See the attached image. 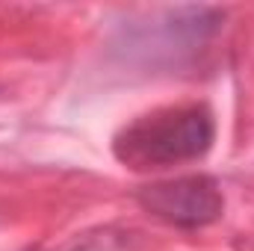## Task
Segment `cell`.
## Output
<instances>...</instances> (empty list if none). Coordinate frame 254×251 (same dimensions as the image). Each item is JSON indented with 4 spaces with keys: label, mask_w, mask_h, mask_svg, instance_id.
I'll return each mask as SVG.
<instances>
[{
    "label": "cell",
    "mask_w": 254,
    "mask_h": 251,
    "mask_svg": "<svg viewBox=\"0 0 254 251\" xmlns=\"http://www.w3.org/2000/svg\"><path fill=\"white\" fill-rule=\"evenodd\" d=\"M216 139V119L204 104L160 107L125 125L113 139L116 160L133 172L201 160Z\"/></svg>",
    "instance_id": "1"
},
{
    "label": "cell",
    "mask_w": 254,
    "mask_h": 251,
    "mask_svg": "<svg viewBox=\"0 0 254 251\" xmlns=\"http://www.w3.org/2000/svg\"><path fill=\"white\" fill-rule=\"evenodd\" d=\"M136 201L154 219L184 231L207 228L225 213V192L210 175H184L148 184L136 192Z\"/></svg>",
    "instance_id": "2"
}]
</instances>
